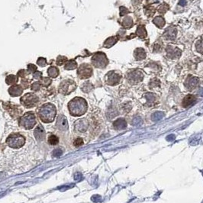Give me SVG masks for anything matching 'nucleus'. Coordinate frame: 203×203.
Instances as JSON below:
<instances>
[{"mask_svg":"<svg viewBox=\"0 0 203 203\" xmlns=\"http://www.w3.org/2000/svg\"><path fill=\"white\" fill-rule=\"evenodd\" d=\"M76 89V85L74 81L70 80H64L60 84L59 91L63 95H69Z\"/></svg>","mask_w":203,"mask_h":203,"instance_id":"0eeeda50","label":"nucleus"},{"mask_svg":"<svg viewBox=\"0 0 203 203\" xmlns=\"http://www.w3.org/2000/svg\"><path fill=\"white\" fill-rule=\"evenodd\" d=\"M88 109L87 102L81 97H76L68 103L70 114L74 117H80L86 112Z\"/></svg>","mask_w":203,"mask_h":203,"instance_id":"f257e3e1","label":"nucleus"},{"mask_svg":"<svg viewBox=\"0 0 203 203\" xmlns=\"http://www.w3.org/2000/svg\"><path fill=\"white\" fill-rule=\"evenodd\" d=\"M77 67V64L76 62L73 60H70L67 61L65 64V70H72L76 69Z\"/></svg>","mask_w":203,"mask_h":203,"instance_id":"393cba45","label":"nucleus"},{"mask_svg":"<svg viewBox=\"0 0 203 203\" xmlns=\"http://www.w3.org/2000/svg\"><path fill=\"white\" fill-rule=\"evenodd\" d=\"M169 9H170V7H169V6L167 3H163L161 6L158 8V12L160 13H161V14H165L166 12L168 11Z\"/></svg>","mask_w":203,"mask_h":203,"instance_id":"473e14b6","label":"nucleus"},{"mask_svg":"<svg viewBox=\"0 0 203 203\" xmlns=\"http://www.w3.org/2000/svg\"><path fill=\"white\" fill-rule=\"evenodd\" d=\"M196 100H197V99L193 95H187L185 98L183 99L182 104H183V106L184 108H188L192 106V105H194Z\"/></svg>","mask_w":203,"mask_h":203,"instance_id":"a211bd4d","label":"nucleus"},{"mask_svg":"<svg viewBox=\"0 0 203 203\" xmlns=\"http://www.w3.org/2000/svg\"><path fill=\"white\" fill-rule=\"evenodd\" d=\"M21 103L25 106L28 108H33L38 103L39 99L38 96L34 93H27L23 97L21 98Z\"/></svg>","mask_w":203,"mask_h":203,"instance_id":"39448f33","label":"nucleus"},{"mask_svg":"<svg viewBox=\"0 0 203 203\" xmlns=\"http://www.w3.org/2000/svg\"><path fill=\"white\" fill-rule=\"evenodd\" d=\"M37 64H38V66L43 67L47 64V60H46L45 58L40 57V58H38V61H37Z\"/></svg>","mask_w":203,"mask_h":203,"instance_id":"4c0bfd02","label":"nucleus"},{"mask_svg":"<svg viewBox=\"0 0 203 203\" xmlns=\"http://www.w3.org/2000/svg\"><path fill=\"white\" fill-rule=\"evenodd\" d=\"M186 0H180V2H179V5H180V6H186Z\"/></svg>","mask_w":203,"mask_h":203,"instance_id":"c03bdc74","label":"nucleus"},{"mask_svg":"<svg viewBox=\"0 0 203 203\" xmlns=\"http://www.w3.org/2000/svg\"><path fill=\"white\" fill-rule=\"evenodd\" d=\"M28 70L29 73H35L37 70V67L32 64H28Z\"/></svg>","mask_w":203,"mask_h":203,"instance_id":"58836bf2","label":"nucleus"},{"mask_svg":"<svg viewBox=\"0 0 203 203\" xmlns=\"http://www.w3.org/2000/svg\"><path fill=\"white\" fill-rule=\"evenodd\" d=\"M19 126L26 130H30L35 127L37 124L35 115L33 112H27L22 116L18 121Z\"/></svg>","mask_w":203,"mask_h":203,"instance_id":"20e7f679","label":"nucleus"},{"mask_svg":"<svg viewBox=\"0 0 203 203\" xmlns=\"http://www.w3.org/2000/svg\"><path fill=\"white\" fill-rule=\"evenodd\" d=\"M48 144L51 145H57L58 143H59V138L56 135H51L48 138Z\"/></svg>","mask_w":203,"mask_h":203,"instance_id":"c756f323","label":"nucleus"},{"mask_svg":"<svg viewBox=\"0 0 203 203\" xmlns=\"http://www.w3.org/2000/svg\"><path fill=\"white\" fill-rule=\"evenodd\" d=\"M18 81V78L14 75H9L6 79V83L8 85H14Z\"/></svg>","mask_w":203,"mask_h":203,"instance_id":"a878e982","label":"nucleus"},{"mask_svg":"<svg viewBox=\"0 0 203 203\" xmlns=\"http://www.w3.org/2000/svg\"><path fill=\"white\" fill-rule=\"evenodd\" d=\"M40 88H41L40 82H35V83H34L31 86V89H32L33 91H38L39 89H40Z\"/></svg>","mask_w":203,"mask_h":203,"instance_id":"ea45409f","label":"nucleus"},{"mask_svg":"<svg viewBox=\"0 0 203 203\" xmlns=\"http://www.w3.org/2000/svg\"><path fill=\"white\" fill-rule=\"evenodd\" d=\"M177 30L174 27H169L163 33V37L165 39L169 41H173L176 37Z\"/></svg>","mask_w":203,"mask_h":203,"instance_id":"4468645a","label":"nucleus"},{"mask_svg":"<svg viewBox=\"0 0 203 203\" xmlns=\"http://www.w3.org/2000/svg\"><path fill=\"white\" fill-rule=\"evenodd\" d=\"M121 79H122L121 73L118 72H115V71L109 72V73H107V75L105 76L106 83L110 86H115L119 83Z\"/></svg>","mask_w":203,"mask_h":203,"instance_id":"9d476101","label":"nucleus"},{"mask_svg":"<svg viewBox=\"0 0 203 203\" xmlns=\"http://www.w3.org/2000/svg\"><path fill=\"white\" fill-rule=\"evenodd\" d=\"M81 89H82V90L83 91L84 93H89V92H90V91L93 89V86L91 83H89V82H86V83L83 84Z\"/></svg>","mask_w":203,"mask_h":203,"instance_id":"cd10ccee","label":"nucleus"},{"mask_svg":"<svg viewBox=\"0 0 203 203\" xmlns=\"http://www.w3.org/2000/svg\"><path fill=\"white\" fill-rule=\"evenodd\" d=\"M128 12H129V11L127 8L123 7V6L120 7V15H121V16H123V15L128 14Z\"/></svg>","mask_w":203,"mask_h":203,"instance_id":"a19ab883","label":"nucleus"},{"mask_svg":"<svg viewBox=\"0 0 203 203\" xmlns=\"http://www.w3.org/2000/svg\"><path fill=\"white\" fill-rule=\"evenodd\" d=\"M144 12L146 15L148 17H151L155 13V8L151 6H147L144 7Z\"/></svg>","mask_w":203,"mask_h":203,"instance_id":"bb28decb","label":"nucleus"},{"mask_svg":"<svg viewBox=\"0 0 203 203\" xmlns=\"http://www.w3.org/2000/svg\"><path fill=\"white\" fill-rule=\"evenodd\" d=\"M198 84H199V79H198L197 77H195V76H188L185 82L186 88L188 90L190 91L196 89Z\"/></svg>","mask_w":203,"mask_h":203,"instance_id":"f8f14e48","label":"nucleus"},{"mask_svg":"<svg viewBox=\"0 0 203 203\" xmlns=\"http://www.w3.org/2000/svg\"><path fill=\"white\" fill-rule=\"evenodd\" d=\"M92 63L97 68H105L109 64V60L104 53H96L92 57Z\"/></svg>","mask_w":203,"mask_h":203,"instance_id":"423d86ee","label":"nucleus"},{"mask_svg":"<svg viewBox=\"0 0 203 203\" xmlns=\"http://www.w3.org/2000/svg\"><path fill=\"white\" fill-rule=\"evenodd\" d=\"M56 114V107L51 103H47L42 105L38 112L41 121L44 123H51L54 122Z\"/></svg>","mask_w":203,"mask_h":203,"instance_id":"f03ea898","label":"nucleus"},{"mask_svg":"<svg viewBox=\"0 0 203 203\" xmlns=\"http://www.w3.org/2000/svg\"><path fill=\"white\" fill-rule=\"evenodd\" d=\"M51 79H48V78H41V80L40 81V83L41 85L44 86H48L49 85H51Z\"/></svg>","mask_w":203,"mask_h":203,"instance_id":"f704fd0d","label":"nucleus"},{"mask_svg":"<svg viewBox=\"0 0 203 203\" xmlns=\"http://www.w3.org/2000/svg\"><path fill=\"white\" fill-rule=\"evenodd\" d=\"M67 59L66 57H63V56H59L57 57V65H63L64 63L67 62Z\"/></svg>","mask_w":203,"mask_h":203,"instance_id":"e433bc0d","label":"nucleus"},{"mask_svg":"<svg viewBox=\"0 0 203 203\" xmlns=\"http://www.w3.org/2000/svg\"><path fill=\"white\" fill-rule=\"evenodd\" d=\"M41 76H42V73L41 72H39V71H36V72L34 73V75H33L34 79H35V80H41Z\"/></svg>","mask_w":203,"mask_h":203,"instance_id":"79ce46f5","label":"nucleus"},{"mask_svg":"<svg viewBox=\"0 0 203 203\" xmlns=\"http://www.w3.org/2000/svg\"><path fill=\"white\" fill-rule=\"evenodd\" d=\"M77 75L82 80L89 78L93 75V69L92 67L87 64H83L80 65L77 70Z\"/></svg>","mask_w":203,"mask_h":203,"instance_id":"1a4fd4ad","label":"nucleus"},{"mask_svg":"<svg viewBox=\"0 0 203 203\" xmlns=\"http://www.w3.org/2000/svg\"><path fill=\"white\" fill-rule=\"evenodd\" d=\"M153 22L154 23V25L157 26L159 28H162L163 26L165 25V20L164 18L161 16H157L154 18L153 20Z\"/></svg>","mask_w":203,"mask_h":203,"instance_id":"412c9836","label":"nucleus"},{"mask_svg":"<svg viewBox=\"0 0 203 203\" xmlns=\"http://www.w3.org/2000/svg\"><path fill=\"white\" fill-rule=\"evenodd\" d=\"M134 54L137 60H141L146 58V52L143 48H137L134 51Z\"/></svg>","mask_w":203,"mask_h":203,"instance_id":"6ab92c4d","label":"nucleus"},{"mask_svg":"<svg viewBox=\"0 0 203 203\" xmlns=\"http://www.w3.org/2000/svg\"><path fill=\"white\" fill-rule=\"evenodd\" d=\"M160 86V81L158 80L157 78H154L151 80L150 83H149V86L151 89H154L156 87H159Z\"/></svg>","mask_w":203,"mask_h":203,"instance_id":"7c9ffc66","label":"nucleus"},{"mask_svg":"<svg viewBox=\"0 0 203 203\" xmlns=\"http://www.w3.org/2000/svg\"><path fill=\"white\" fill-rule=\"evenodd\" d=\"M6 144L11 148L19 149L25 144V138L19 133H12L6 139Z\"/></svg>","mask_w":203,"mask_h":203,"instance_id":"7ed1b4c3","label":"nucleus"},{"mask_svg":"<svg viewBox=\"0 0 203 203\" xmlns=\"http://www.w3.org/2000/svg\"><path fill=\"white\" fill-rule=\"evenodd\" d=\"M118 41V37H111V38H109L107 40L105 41V43H104V47H106V48H109L112 46H113L115 44H116V42Z\"/></svg>","mask_w":203,"mask_h":203,"instance_id":"aec40b11","label":"nucleus"},{"mask_svg":"<svg viewBox=\"0 0 203 203\" xmlns=\"http://www.w3.org/2000/svg\"><path fill=\"white\" fill-rule=\"evenodd\" d=\"M83 144H84L83 140V138H77L76 140H75L74 141H73V145H74L76 147H80V146H82V145H83Z\"/></svg>","mask_w":203,"mask_h":203,"instance_id":"c9c22d12","label":"nucleus"},{"mask_svg":"<svg viewBox=\"0 0 203 203\" xmlns=\"http://www.w3.org/2000/svg\"><path fill=\"white\" fill-rule=\"evenodd\" d=\"M166 52H167V57L171 60H177L180 57L182 54L181 50L170 45L167 46L166 48Z\"/></svg>","mask_w":203,"mask_h":203,"instance_id":"9b49d317","label":"nucleus"},{"mask_svg":"<svg viewBox=\"0 0 203 203\" xmlns=\"http://www.w3.org/2000/svg\"><path fill=\"white\" fill-rule=\"evenodd\" d=\"M162 47H163V44H162L161 41H157L156 43L154 44V46H153V48H154V52H160V51H161Z\"/></svg>","mask_w":203,"mask_h":203,"instance_id":"72a5a7b5","label":"nucleus"},{"mask_svg":"<svg viewBox=\"0 0 203 203\" xmlns=\"http://www.w3.org/2000/svg\"><path fill=\"white\" fill-rule=\"evenodd\" d=\"M18 76H21V77H22V78H23L24 76H25L26 75H27V73H26L25 70H21L18 71Z\"/></svg>","mask_w":203,"mask_h":203,"instance_id":"37998d69","label":"nucleus"},{"mask_svg":"<svg viewBox=\"0 0 203 203\" xmlns=\"http://www.w3.org/2000/svg\"><path fill=\"white\" fill-rule=\"evenodd\" d=\"M23 88L20 85H13L9 89V93L13 97H17L22 94Z\"/></svg>","mask_w":203,"mask_h":203,"instance_id":"f3484780","label":"nucleus"},{"mask_svg":"<svg viewBox=\"0 0 203 203\" xmlns=\"http://www.w3.org/2000/svg\"><path fill=\"white\" fill-rule=\"evenodd\" d=\"M47 74L51 78H56L59 75V70L56 67H51L47 70Z\"/></svg>","mask_w":203,"mask_h":203,"instance_id":"4be33fe9","label":"nucleus"},{"mask_svg":"<svg viewBox=\"0 0 203 203\" xmlns=\"http://www.w3.org/2000/svg\"><path fill=\"white\" fill-rule=\"evenodd\" d=\"M143 72L139 70H130V72H128L127 79L129 83L131 84H136L141 82L143 80Z\"/></svg>","mask_w":203,"mask_h":203,"instance_id":"6e6552de","label":"nucleus"},{"mask_svg":"<svg viewBox=\"0 0 203 203\" xmlns=\"http://www.w3.org/2000/svg\"><path fill=\"white\" fill-rule=\"evenodd\" d=\"M56 126L60 130H67L68 129V122L65 116L60 115L57 117L56 122Z\"/></svg>","mask_w":203,"mask_h":203,"instance_id":"ddd939ff","label":"nucleus"},{"mask_svg":"<svg viewBox=\"0 0 203 203\" xmlns=\"http://www.w3.org/2000/svg\"><path fill=\"white\" fill-rule=\"evenodd\" d=\"M122 25L125 28H131L133 25L132 18L128 16L125 17V18L123 19V21H122Z\"/></svg>","mask_w":203,"mask_h":203,"instance_id":"b1692460","label":"nucleus"},{"mask_svg":"<svg viewBox=\"0 0 203 203\" xmlns=\"http://www.w3.org/2000/svg\"><path fill=\"white\" fill-rule=\"evenodd\" d=\"M34 135H35L36 140H38V141H44L45 138V130L43 126L41 125H38L37 128H35V131H34Z\"/></svg>","mask_w":203,"mask_h":203,"instance_id":"2eb2a0df","label":"nucleus"},{"mask_svg":"<svg viewBox=\"0 0 203 203\" xmlns=\"http://www.w3.org/2000/svg\"><path fill=\"white\" fill-rule=\"evenodd\" d=\"M88 124L89 123L86 119L78 120V121H76V125H75V129L79 132H85L89 127Z\"/></svg>","mask_w":203,"mask_h":203,"instance_id":"dca6fc26","label":"nucleus"},{"mask_svg":"<svg viewBox=\"0 0 203 203\" xmlns=\"http://www.w3.org/2000/svg\"><path fill=\"white\" fill-rule=\"evenodd\" d=\"M120 126H122V128H125L126 126V122L124 119L122 118H120V119H118L117 121L114 122V127L118 129Z\"/></svg>","mask_w":203,"mask_h":203,"instance_id":"2f4dec72","label":"nucleus"},{"mask_svg":"<svg viewBox=\"0 0 203 203\" xmlns=\"http://www.w3.org/2000/svg\"><path fill=\"white\" fill-rule=\"evenodd\" d=\"M196 51L200 54H203V36L199 38V40L198 41L196 44Z\"/></svg>","mask_w":203,"mask_h":203,"instance_id":"c85d7f7f","label":"nucleus"},{"mask_svg":"<svg viewBox=\"0 0 203 203\" xmlns=\"http://www.w3.org/2000/svg\"><path fill=\"white\" fill-rule=\"evenodd\" d=\"M136 35H138V37L141 38H144L147 37V33L146 29H145V27L144 25H139L138 27V29H137L136 31Z\"/></svg>","mask_w":203,"mask_h":203,"instance_id":"5701e85b","label":"nucleus"}]
</instances>
